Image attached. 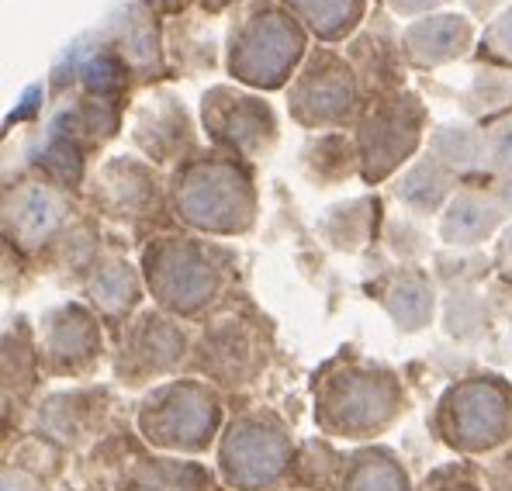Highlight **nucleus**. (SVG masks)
<instances>
[{"label": "nucleus", "instance_id": "obj_1", "mask_svg": "<svg viewBox=\"0 0 512 491\" xmlns=\"http://www.w3.org/2000/svg\"><path fill=\"white\" fill-rule=\"evenodd\" d=\"M312 52V35L277 0H250L229 14L225 73L250 90H288Z\"/></svg>", "mask_w": 512, "mask_h": 491}, {"label": "nucleus", "instance_id": "obj_25", "mask_svg": "<svg viewBox=\"0 0 512 491\" xmlns=\"http://www.w3.org/2000/svg\"><path fill=\"white\" fill-rule=\"evenodd\" d=\"M194 4H198V11H205L208 18H212V14H222V11H236V7H243V4H250V0H194Z\"/></svg>", "mask_w": 512, "mask_h": 491}, {"label": "nucleus", "instance_id": "obj_22", "mask_svg": "<svg viewBox=\"0 0 512 491\" xmlns=\"http://www.w3.org/2000/svg\"><path fill=\"white\" fill-rule=\"evenodd\" d=\"M388 243L398 256H423L426 253V236L409 222V218L388 225Z\"/></svg>", "mask_w": 512, "mask_h": 491}, {"label": "nucleus", "instance_id": "obj_26", "mask_svg": "<svg viewBox=\"0 0 512 491\" xmlns=\"http://www.w3.org/2000/svg\"><path fill=\"white\" fill-rule=\"evenodd\" d=\"M495 201L502 205V211H512V177H499V184H495Z\"/></svg>", "mask_w": 512, "mask_h": 491}, {"label": "nucleus", "instance_id": "obj_3", "mask_svg": "<svg viewBox=\"0 0 512 491\" xmlns=\"http://www.w3.org/2000/svg\"><path fill=\"white\" fill-rule=\"evenodd\" d=\"M288 111L291 122L308 132H340L360 122L364 87L346 52H336L333 45H315L308 52L288 87Z\"/></svg>", "mask_w": 512, "mask_h": 491}, {"label": "nucleus", "instance_id": "obj_19", "mask_svg": "<svg viewBox=\"0 0 512 491\" xmlns=\"http://www.w3.org/2000/svg\"><path fill=\"white\" fill-rule=\"evenodd\" d=\"M481 49H485L488 63L512 66V4L502 7V11L485 25V35H481Z\"/></svg>", "mask_w": 512, "mask_h": 491}, {"label": "nucleus", "instance_id": "obj_5", "mask_svg": "<svg viewBox=\"0 0 512 491\" xmlns=\"http://www.w3.org/2000/svg\"><path fill=\"white\" fill-rule=\"evenodd\" d=\"M218 256H225L222 249L194 236L149 239L146 253H142L149 291H156V298L177 312H198V308L212 305L222 287Z\"/></svg>", "mask_w": 512, "mask_h": 491}, {"label": "nucleus", "instance_id": "obj_27", "mask_svg": "<svg viewBox=\"0 0 512 491\" xmlns=\"http://www.w3.org/2000/svg\"><path fill=\"white\" fill-rule=\"evenodd\" d=\"M499 263L512 274V229H506V236H502V243H499Z\"/></svg>", "mask_w": 512, "mask_h": 491}, {"label": "nucleus", "instance_id": "obj_17", "mask_svg": "<svg viewBox=\"0 0 512 491\" xmlns=\"http://www.w3.org/2000/svg\"><path fill=\"white\" fill-rule=\"evenodd\" d=\"M87 294L104 315H122L128 308L139 305V274L135 267L122 256H108V260H97L90 270Z\"/></svg>", "mask_w": 512, "mask_h": 491}, {"label": "nucleus", "instance_id": "obj_20", "mask_svg": "<svg viewBox=\"0 0 512 491\" xmlns=\"http://www.w3.org/2000/svg\"><path fill=\"white\" fill-rule=\"evenodd\" d=\"M471 101H478V108H499V104H509L512 101V70H485L474 73V83H471Z\"/></svg>", "mask_w": 512, "mask_h": 491}, {"label": "nucleus", "instance_id": "obj_18", "mask_svg": "<svg viewBox=\"0 0 512 491\" xmlns=\"http://www.w3.org/2000/svg\"><path fill=\"white\" fill-rule=\"evenodd\" d=\"M443 170L464 173L471 166L485 163V135L471 125H440L429 135V153Z\"/></svg>", "mask_w": 512, "mask_h": 491}, {"label": "nucleus", "instance_id": "obj_10", "mask_svg": "<svg viewBox=\"0 0 512 491\" xmlns=\"http://www.w3.org/2000/svg\"><path fill=\"white\" fill-rule=\"evenodd\" d=\"M108 39L139 83L167 80V28L163 14L156 11V0H128L122 14L108 25Z\"/></svg>", "mask_w": 512, "mask_h": 491}, {"label": "nucleus", "instance_id": "obj_4", "mask_svg": "<svg viewBox=\"0 0 512 491\" xmlns=\"http://www.w3.org/2000/svg\"><path fill=\"white\" fill-rule=\"evenodd\" d=\"M426 104L412 90L374 97L364 104L357 122V160L364 184H381L398 166H405L423 146Z\"/></svg>", "mask_w": 512, "mask_h": 491}, {"label": "nucleus", "instance_id": "obj_14", "mask_svg": "<svg viewBox=\"0 0 512 491\" xmlns=\"http://www.w3.org/2000/svg\"><path fill=\"white\" fill-rule=\"evenodd\" d=\"M502 205L488 194L461 191L440 218V239L454 249L478 246L502 225Z\"/></svg>", "mask_w": 512, "mask_h": 491}, {"label": "nucleus", "instance_id": "obj_2", "mask_svg": "<svg viewBox=\"0 0 512 491\" xmlns=\"http://www.w3.org/2000/svg\"><path fill=\"white\" fill-rule=\"evenodd\" d=\"M170 208L184 225L212 236H243L256 222V187L243 160L198 149L170 177Z\"/></svg>", "mask_w": 512, "mask_h": 491}, {"label": "nucleus", "instance_id": "obj_6", "mask_svg": "<svg viewBox=\"0 0 512 491\" xmlns=\"http://www.w3.org/2000/svg\"><path fill=\"white\" fill-rule=\"evenodd\" d=\"M201 125H205L212 149L243 163L263 160L281 135L267 97L239 90L232 83H215L201 94Z\"/></svg>", "mask_w": 512, "mask_h": 491}, {"label": "nucleus", "instance_id": "obj_11", "mask_svg": "<svg viewBox=\"0 0 512 491\" xmlns=\"http://www.w3.org/2000/svg\"><path fill=\"white\" fill-rule=\"evenodd\" d=\"M132 142L156 166L184 163L191 153H198L194 122H191V115H187L184 101H180L173 90H153V94L135 108Z\"/></svg>", "mask_w": 512, "mask_h": 491}, {"label": "nucleus", "instance_id": "obj_12", "mask_svg": "<svg viewBox=\"0 0 512 491\" xmlns=\"http://www.w3.org/2000/svg\"><path fill=\"white\" fill-rule=\"evenodd\" d=\"M474 39H478L474 18L461 11H436L402 28V52L405 63L416 70H440L468 56Z\"/></svg>", "mask_w": 512, "mask_h": 491}, {"label": "nucleus", "instance_id": "obj_7", "mask_svg": "<svg viewBox=\"0 0 512 491\" xmlns=\"http://www.w3.org/2000/svg\"><path fill=\"white\" fill-rule=\"evenodd\" d=\"M77 222L73 201L63 187L49 184V180H35V184L14 187V194H4V232L7 243L28 249V253H42V249H56L66 229Z\"/></svg>", "mask_w": 512, "mask_h": 491}, {"label": "nucleus", "instance_id": "obj_23", "mask_svg": "<svg viewBox=\"0 0 512 491\" xmlns=\"http://www.w3.org/2000/svg\"><path fill=\"white\" fill-rule=\"evenodd\" d=\"M388 11L402 21H416V18H426V14H436L447 0H384Z\"/></svg>", "mask_w": 512, "mask_h": 491}, {"label": "nucleus", "instance_id": "obj_8", "mask_svg": "<svg viewBox=\"0 0 512 491\" xmlns=\"http://www.w3.org/2000/svg\"><path fill=\"white\" fill-rule=\"evenodd\" d=\"M90 198H94V208L104 211V218L142 225L163 215V198L170 194L163 191L160 177L149 163L135 160V156H115L97 170Z\"/></svg>", "mask_w": 512, "mask_h": 491}, {"label": "nucleus", "instance_id": "obj_9", "mask_svg": "<svg viewBox=\"0 0 512 491\" xmlns=\"http://www.w3.org/2000/svg\"><path fill=\"white\" fill-rule=\"evenodd\" d=\"M395 14L374 11L367 25L346 42V59L353 63L364 87V104L374 97H388L405 90V52H402V28H395Z\"/></svg>", "mask_w": 512, "mask_h": 491}, {"label": "nucleus", "instance_id": "obj_13", "mask_svg": "<svg viewBox=\"0 0 512 491\" xmlns=\"http://www.w3.org/2000/svg\"><path fill=\"white\" fill-rule=\"evenodd\" d=\"M322 45H346L367 25V0H277Z\"/></svg>", "mask_w": 512, "mask_h": 491}, {"label": "nucleus", "instance_id": "obj_16", "mask_svg": "<svg viewBox=\"0 0 512 491\" xmlns=\"http://www.w3.org/2000/svg\"><path fill=\"white\" fill-rule=\"evenodd\" d=\"M167 56L180 73H201L215 66V39L205 21V11L177 14L167 28Z\"/></svg>", "mask_w": 512, "mask_h": 491}, {"label": "nucleus", "instance_id": "obj_24", "mask_svg": "<svg viewBox=\"0 0 512 491\" xmlns=\"http://www.w3.org/2000/svg\"><path fill=\"white\" fill-rule=\"evenodd\" d=\"M464 11H468V18L474 21H492V14H499L502 0H461Z\"/></svg>", "mask_w": 512, "mask_h": 491}, {"label": "nucleus", "instance_id": "obj_21", "mask_svg": "<svg viewBox=\"0 0 512 491\" xmlns=\"http://www.w3.org/2000/svg\"><path fill=\"white\" fill-rule=\"evenodd\" d=\"M485 160L499 177H512V122L499 125L485 139Z\"/></svg>", "mask_w": 512, "mask_h": 491}, {"label": "nucleus", "instance_id": "obj_15", "mask_svg": "<svg viewBox=\"0 0 512 491\" xmlns=\"http://www.w3.org/2000/svg\"><path fill=\"white\" fill-rule=\"evenodd\" d=\"M454 187V173L443 170L433 156H423L395 180V198L402 201L412 215H436Z\"/></svg>", "mask_w": 512, "mask_h": 491}]
</instances>
